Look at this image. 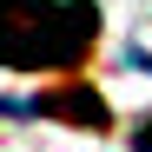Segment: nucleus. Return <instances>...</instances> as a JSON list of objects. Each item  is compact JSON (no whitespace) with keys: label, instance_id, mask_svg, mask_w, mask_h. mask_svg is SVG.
<instances>
[{"label":"nucleus","instance_id":"nucleus-2","mask_svg":"<svg viewBox=\"0 0 152 152\" xmlns=\"http://www.w3.org/2000/svg\"><path fill=\"white\" fill-rule=\"evenodd\" d=\"M0 113L60 119V126H86V132H99V126H106V99H99V93H86V86H53V93H33L27 106H0Z\"/></svg>","mask_w":152,"mask_h":152},{"label":"nucleus","instance_id":"nucleus-3","mask_svg":"<svg viewBox=\"0 0 152 152\" xmlns=\"http://www.w3.org/2000/svg\"><path fill=\"white\" fill-rule=\"evenodd\" d=\"M132 145H139V152H152V126H139V132H132Z\"/></svg>","mask_w":152,"mask_h":152},{"label":"nucleus","instance_id":"nucleus-1","mask_svg":"<svg viewBox=\"0 0 152 152\" xmlns=\"http://www.w3.org/2000/svg\"><path fill=\"white\" fill-rule=\"evenodd\" d=\"M93 0H0V66L13 73H66L93 53Z\"/></svg>","mask_w":152,"mask_h":152}]
</instances>
